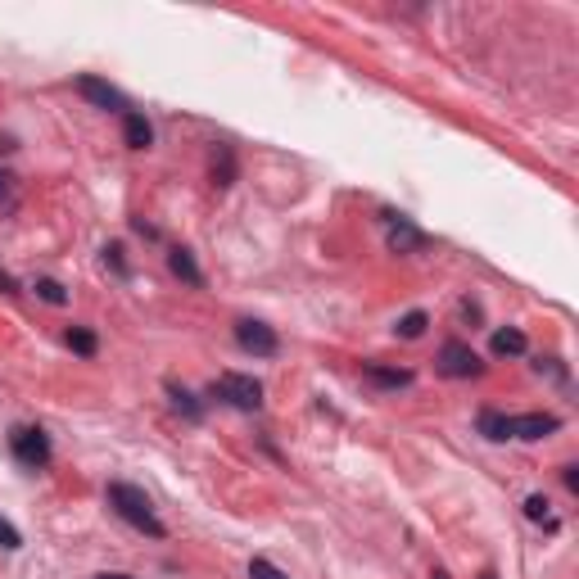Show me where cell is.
<instances>
[{
  "instance_id": "obj_3",
  "label": "cell",
  "mask_w": 579,
  "mask_h": 579,
  "mask_svg": "<svg viewBox=\"0 0 579 579\" xmlns=\"http://www.w3.org/2000/svg\"><path fill=\"white\" fill-rule=\"evenodd\" d=\"M9 449H14V458L27 466V470H46L50 458H55L50 435H46L41 426H14V430H9Z\"/></svg>"
},
{
  "instance_id": "obj_19",
  "label": "cell",
  "mask_w": 579,
  "mask_h": 579,
  "mask_svg": "<svg viewBox=\"0 0 579 579\" xmlns=\"http://www.w3.org/2000/svg\"><path fill=\"white\" fill-rule=\"evenodd\" d=\"M525 516H530V521H548V530H557V521L548 516V498H543V493H530V498H525Z\"/></svg>"
},
{
  "instance_id": "obj_14",
  "label": "cell",
  "mask_w": 579,
  "mask_h": 579,
  "mask_svg": "<svg viewBox=\"0 0 579 579\" xmlns=\"http://www.w3.org/2000/svg\"><path fill=\"white\" fill-rule=\"evenodd\" d=\"M232 177H235L232 145H218V150H213V186H232Z\"/></svg>"
},
{
  "instance_id": "obj_9",
  "label": "cell",
  "mask_w": 579,
  "mask_h": 579,
  "mask_svg": "<svg viewBox=\"0 0 579 579\" xmlns=\"http://www.w3.org/2000/svg\"><path fill=\"white\" fill-rule=\"evenodd\" d=\"M168 267H172V276H181L186 285H195V290L204 285V272H200V263H195V253H191V249H181V244H177V249L168 253Z\"/></svg>"
},
{
  "instance_id": "obj_25",
  "label": "cell",
  "mask_w": 579,
  "mask_h": 579,
  "mask_svg": "<svg viewBox=\"0 0 579 579\" xmlns=\"http://www.w3.org/2000/svg\"><path fill=\"white\" fill-rule=\"evenodd\" d=\"M96 579H131V575H118V571H105V575H96Z\"/></svg>"
},
{
  "instance_id": "obj_17",
  "label": "cell",
  "mask_w": 579,
  "mask_h": 579,
  "mask_svg": "<svg viewBox=\"0 0 579 579\" xmlns=\"http://www.w3.org/2000/svg\"><path fill=\"white\" fill-rule=\"evenodd\" d=\"M68 348L82 353V357H96L100 340H96V331H87V326H68Z\"/></svg>"
},
{
  "instance_id": "obj_24",
  "label": "cell",
  "mask_w": 579,
  "mask_h": 579,
  "mask_svg": "<svg viewBox=\"0 0 579 579\" xmlns=\"http://www.w3.org/2000/svg\"><path fill=\"white\" fill-rule=\"evenodd\" d=\"M0 295H18V281L9 272H0Z\"/></svg>"
},
{
  "instance_id": "obj_8",
  "label": "cell",
  "mask_w": 579,
  "mask_h": 579,
  "mask_svg": "<svg viewBox=\"0 0 579 579\" xmlns=\"http://www.w3.org/2000/svg\"><path fill=\"white\" fill-rule=\"evenodd\" d=\"M385 222H389V249L394 253H421L426 249V232H417L403 213H385Z\"/></svg>"
},
{
  "instance_id": "obj_12",
  "label": "cell",
  "mask_w": 579,
  "mask_h": 579,
  "mask_svg": "<svg viewBox=\"0 0 579 579\" xmlns=\"http://www.w3.org/2000/svg\"><path fill=\"white\" fill-rule=\"evenodd\" d=\"M168 398H172V408H177V412H181L186 421H200V417H204V403H200V398H195V394H191L186 385L168 380Z\"/></svg>"
},
{
  "instance_id": "obj_15",
  "label": "cell",
  "mask_w": 579,
  "mask_h": 579,
  "mask_svg": "<svg viewBox=\"0 0 579 579\" xmlns=\"http://www.w3.org/2000/svg\"><path fill=\"white\" fill-rule=\"evenodd\" d=\"M480 435H484V439H512V435H507V412L484 408V412H480Z\"/></svg>"
},
{
  "instance_id": "obj_23",
  "label": "cell",
  "mask_w": 579,
  "mask_h": 579,
  "mask_svg": "<svg viewBox=\"0 0 579 579\" xmlns=\"http://www.w3.org/2000/svg\"><path fill=\"white\" fill-rule=\"evenodd\" d=\"M562 480H566L571 493H579V466H562Z\"/></svg>"
},
{
  "instance_id": "obj_10",
  "label": "cell",
  "mask_w": 579,
  "mask_h": 579,
  "mask_svg": "<svg viewBox=\"0 0 579 579\" xmlns=\"http://www.w3.org/2000/svg\"><path fill=\"white\" fill-rule=\"evenodd\" d=\"M362 376H371L376 385L385 389H408L412 385V371L408 367H380V362H362Z\"/></svg>"
},
{
  "instance_id": "obj_2",
  "label": "cell",
  "mask_w": 579,
  "mask_h": 579,
  "mask_svg": "<svg viewBox=\"0 0 579 579\" xmlns=\"http://www.w3.org/2000/svg\"><path fill=\"white\" fill-rule=\"evenodd\" d=\"M209 394L222 398V403L235 408V412H258V408H263V385H258L253 376H240V371H222V376L209 385Z\"/></svg>"
},
{
  "instance_id": "obj_16",
  "label": "cell",
  "mask_w": 579,
  "mask_h": 579,
  "mask_svg": "<svg viewBox=\"0 0 579 579\" xmlns=\"http://www.w3.org/2000/svg\"><path fill=\"white\" fill-rule=\"evenodd\" d=\"M426 326H430V317L417 308V313L398 317V326H394V331H398V340H421V336H426Z\"/></svg>"
},
{
  "instance_id": "obj_4",
  "label": "cell",
  "mask_w": 579,
  "mask_h": 579,
  "mask_svg": "<svg viewBox=\"0 0 579 579\" xmlns=\"http://www.w3.org/2000/svg\"><path fill=\"white\" fill-rule=\"evenodd\" d=\"M484 371V362H480V353L462 340H449V345L439 348V376H449V380H470V376H480Z\"/></svg>"
},
{
  "instance_id": "obj_27",
  "label": "cell",
  "mask_w": 579,
  "mask_h": 579,
  "mask_svg": "<svg viewBox=\"0 0 579 579\" xmlns=\"http://www.w3.org/2000/svg\"><path fill=\"white\" fill-rule=\"evenodd\" d=\"M430 579H449V571H435V575H430Z\"/></svg>"
},
{
  "instance_id": "obj_20",
  "label": "cell",
  "mask_w": 579,
  "mask_h": 579,
  "mask_svg": "<svg viewBox=\"0 0 579 579\" xmlns=\"http://www.w3.org/2000/svg\"><path fill=\"white\" fill-rule=\"evenodd\" d=\"M249 579H285V575H281L267 557H253V562H249Z\"/></svg>"
},
{
  "instance_id": "obj_7",
  "label": "cell",
  "mask_w": 579,
  "mask_h": 579,
  "mask_svg": "<svg viewBox=\"0 0 579 579\" xmlns=\"http://www.w3.org/2000/svg\"><path fill=\"white\" fill-rule=\"evenodd\" d=\"M562 430L557 412H525V417H507V435L512 439H548Z\"/></svg>"
},
{
  "instance_id": "obj_28",
  "label": "cell",
  "mask_w": 579,
  "mask_h": 579,
  "mask_svg": "<svg viewBox=\"0 0 579 579\" xmlns=\"http://www.w3.org/2000/svg\"><path fill=\"white\" fill-rule=\"evenodd\" d=\"M480 579H498V575H493V571H484V575H480Z\"/></svg>"
},
{
  "instance_id": "obj_6",
  "label": "cell",
  "mask_w": 579,
  "mask_h": 579,
  "mask_svg": "<svg viewBox=\"0 0 579 579\" xmlns=\"http://www.w3.org/2000/svg\"><path fill=\"white\" fill-rule=\"evenodd\" d=\"M73 87H78V96L91 100L96 109H109V114H122V109H127V96H122L118 87H109L105 78H96V73H82Z\"/></svg>"
},
{
  "instance_id": "obj_21",
  "label": "cell",
  "mask_w": 579,
  "mask_h": 579,
  "mask_svg": "<svg viewBox=\"0 0 579 579\" xmlns=\"http://www.w3.org/2000/svg\"><path fill=\"white\" fill-rule=\"evenodd\" d=\"M0 548H9V553H14V548H23V534H18L5 516H0Z\"/></svg>"
},
{
  "instance_id": "obj_22",
  "label": "cell",
  "mask_w": 579,
  "mask_h": 579,
  "mask_svg": "<svg viewBox=\"0 0 579 579\" xmlns=\"http://www.w3.org/2000/svg\"><path fill=\"white\" fill-rule=\"evenodd\" d=\"M105 263H109L114 272H127V263H122V244H109V249H105Z\"/></svg>"
},
{
  "instance_id": "obj_26",
  "label": "cell",
  "mask_w": 579,
  "mask_h": 579,
  "mask_svg": "<svg viewBox=\"0 0 579 579\" xmlns=\"http://www.w3.org/2000/svg\"><path fill=\"white\" fill-rule=\"evenodd\" d=\"M5 186H9V172H0V191H5Z\"/></svg>"
},
{
  "instance_id": "obj_1",
  "label": "cell",
  "mask_w": 579,
  "mask_h": 579,
  "mask_svg": "<svg viewBox=\"0 0 579 579\" xmlns=\"http://www.w3.org/2000/svg\"><path fill=\"white\" fill-rule=\"evenodd\" d=\"M109 507H114L118 516L131 525V530H140V534H150V539H163L168 530H163V521L154 516V507H150V498L136 489V484H122V480H114L109 484Z\"/></svg>"
},
{
  "instance_id": "obj_18",
  "label": "cell",
  "mask_w": 579,
  "mask_h": 579,
  "mask_svg": "<svg viewBox=\"0 0 579 579\" xmlns=\"http://www.w3.org/2000/svg\"><path fill=\"white\" fill-rule=\"evenodd\" d=\"M36 299H46L50 308H64V304H68V290H64L59 281H50V276H41V281H36Z\"/></svg>"
},
{
  "instance_id": "obj_13",
  "label": "cell",
  "mask_w": 579,
  "mask_h": 579,
  "mask_svg": "<svg viewBox=\"0 0 579 579\" xmlns=\"http://www.w3.org/2000/svg\"><path fill=\"white\" fill-rule=\"evenodd\" d=\"M489 348H493V357H521V353H525V336H521L516 326H507V331H493Z\"/></svg>"
},
{
  "instance_id": "obj_11",
  "label": "cell",
  "mask_w": 579,
  "mask_h": 579,
  "mask_svg": "<svg viewBox=\"0 0 579 579\" xmlns=\"http://www.w3.org/2000/svg\"><path fill=\"white\" fill-rule=\"evenodd\" d=\"M122 140H127L131 150H150V145H154V127H150V118L145 114L122 118Z\"/></svg>"
},
{
  "instance_id": "obj_5",
  "label": "cell",
  "mask_w": 579,
  "mask_h": 579,
  "mask_svg": "<svg viewBox=\"0 0 579 579\" xmlns=\"http://www.w3.org/2000/svg\"><path fill=\"white\" fill-rule=\"evenodd\" d=\"M235 345L244 348V353H253V357H276V331L267 326V322H253V317H244V322H235Z\"/></svg>"
}]
</instances>
